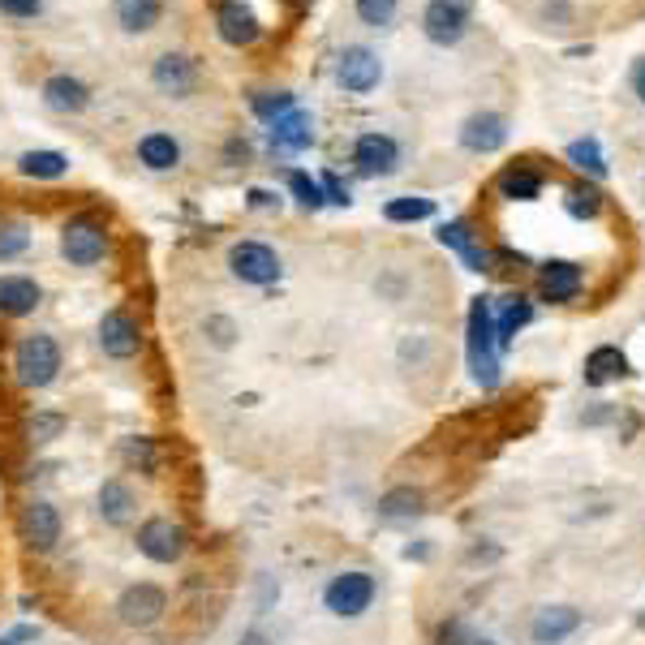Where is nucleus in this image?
Segmentation results:
<instances>
[{
    "label": "nucleus",
    "mask_w": 645,
    "mask_h": 645,
    "mask_svg": "<svg viewBox=\"0 0 645 645\" xmlns=\"http://www.w3.org/2000/svg\"><path fill=\"white\" fill-rule=\"evenodd\" d=\"M469 31V4L465 0H430L422 9V35L439 48L461 44Z\"/></svg>",
    "instance_id": "obj_12"
},
{
    "label": "nucleus",
    "mask_w": 645,
    "mask_h": 645,
    "mask_svg": "<svg viewBox=\"0 0 645 645\" xmlns=\"http://www.w3.org/2000/svg\"><path fill=\"white\" fill-rule=\"evenodd\" d=\"M203 332L212 336L215 349H232V341H237V323H232L228 314H212V319L203 323Z\"/></svg>",
    "instance_id": "obj_39"
},
{
    "label": "nucleus",
    "mask_w": 645,
    "mask_h": 645,
    "mask_svg": "<svg viewBox=\"0 0 645 645\" xmlns=\"http://www.w3.org/2000/svg\"><path fill=\"white\" fill-rule=\"evenodd\" d=\"M576 629H581V616H576L573 607H542L529 633H534L538 645H560L564 637H573Z\"/></svg>",
    "instance_id": "obj_23"
},
{
    "label": "nucleus",
    "mask_w": 645,
    "mask_h": 645,
    "mask_svg": "<svg viewBox=\"0 0 645 645\" xmlns=\"http://www.w3.org/2000/svg\"><path fill=\"white\" fill-rule=\"evenodd\" d=\"M383 215L392 219V224H418V219H430L434 215V203L430 199H418V194H405V199H392Z\"/></svg>",
    "instance_id": "obj_33"
},
{
    "label": "nucleus",
    "mask_w": 645,
    "mask_h": 645,
    "mask_svg": "<svg viewBox=\"0 0 645 645\" xmlns=\"http://www.w3.org/2000/svg\"><path fill=\"white\" fill-rule=\"evenodd\" d=\"M354 164H358L361 177H387V172L401 168V146H396L392 134L370 130V134H361L354 143Z\"/></svg>",
    "instance_id": "obj_15"
},
{
    "label": "nucleus",
    "mask_w": 645,
    "mask_h": 645,
    "mask_svg": "<svg viewBox=\"0 0 645 645\" xmlns=\"http://www.w3.org/2000/svg\"><path fill=\"white\" fill-rule=\"evenodd\" d=\"M246 207H250V212H276V207H280V194L254 186V190H246Z\"/></svg>",
    "instance_id": "obj_43"
},
{
    "label": "nucleus",
    "mask_w": 645,
    "mask_h": 645,
    "mask_svg": "<svg viewBox=\"0 0 645 645\" xmlns=\"http://www.w3.org/2000/svg\"><path fill=\"white\" fill-rule=\"evenodd\" d=\"M108 246H112V237H108V224L99 215L77 212L61 224V259L70 267H95V263H104Z\"/></svg>",
    "instance_id": "obj_3"
},
{
    "label": "nucleus",
    "mask_w": 645,
    "mask_h": 645,
    "mask_svg": "<svg viewBox=\"0 0 645 645\" xmlns=\"http://www.w3.org/2000/svg\"><path fill=\"white\" fill-rule=\"evenodd\" d=\"M95 507H99V516L108 525L121 529V525H130L139 516V495H134V487L126 478H104L99 482V495H95Z\"/></svg>",
    "instance_id": "obj_19"
},
{
    "label": "nucleus",
    "mask_w": 645,
    "mask_h": 645,
    "mask_svg": "<svg viewBox=\"0 0 645 645\" xmlns=\"http://www.w3.org/2000/svg\"><path fill=\"white\" fill-rule=\"evenodd\" d=\"M267 139H272L276 155H301V151L314 146V117L301 112V108H292L280 121H272V134Z\"/></svg>",
    "instance_id": "obj_16"
},
{
    "label": "nucleus",
    "mask_w": 645,
    "mask_h": 645,
    "mask_svg": "<svg viewBox=\"0 0 645 645\" xmlns=\"http://www.w3.org/2000/svg\"><path fill=\"white\" fill-rule=\"evenodd\" d=\"M576 288H581V267L576 263H547L542 267V297L547 301H573Z\"/></svg>",
    "instance_id": "obj_25"
},
{
    "label": "nucleus",
    "mask_w": 645,
    "mask_h": 645,
    "mask_svg": "<svg viewBox=\"0 0 645 645\" xmlns=\"http://www.w3.org/2000/svg\"><path fill=\"white\" fill-rule=\"evenodd\" d=\"M13 168L26 181H61L70 172V155L65 151H52V146H35V151H22Z\"/></svg>",
    "instance_id": "obj_22"
},
{
    "label": "nucleus",
    "mask_w": 645,
    "mask_h": 645,
    "mask_svg": "<svg viewBox=\"0 0 645 645\" xmlns=\"http://www.w3.org/2000/svg\"><path fill=\"white\" fill-rule=\"evenodd\" d=\"M250 108H254V117L259 121H280L285 112H292L297 108V99L288 95V91H259V95H250Z\"/></svg>",
    "instance_id": "obj_31"
},
{
    "label": "nucleus",
    "mask_w": 645,
    "mask_h": 645,
    "mask_svg": "<svg viewBox=\"0 0 645 645\" xmlns=\"http://www.w3.org/2000/svg\"><path fill=\"white\" fill-rule=\"evenodd\" d=\"M629 370V358L620 354V349H611V345H602V349H594L589 361H585V383H594V387H602V383H611V379H620Z\"/></svg>",
    "instance_id": "obj_28"
},
{
    "label": "nucleus",
    "mask_w": 645,
    "mask_h": 645,
    "mask_svg": "<svg viewBox=\"0 0 645 645\" xmlns=\"http://www.w3.org/2000/svg\"><path fill=\"white\" fill-rule=\"evenodd\" d=\"M134 155H139V164H143L146 172H172V168H181V139L177 134H168V130H146L139 146H134Z\"/></svg>",
    "instance_id": "obj_18"
},
{
    "label": "nucleus",
    "mask_w": 645,
    "mask_h": 645,
    "mask_svg": "<svg viewBox=\"0 0 645 645\" xmlns=\"http://www.w3.org/2000/svg\"><path fill=\"white\" fill-rule=\"evenodd\" d=\"M112 611H117V620L126 629H155L168 616V589L155 585V581H134V585L121 589Z\"/></svg>",
    "instance_id": "obj_7"
},
{
    "label": "nucleus",
    "mask_w": 645,
    "mask_h": 645,
    "mask_svg": "<svg viewBox=\"0 0 645 645\" xmlns=\"http://www.w3.org/2000/svg\"><path fill=\"white\" fill-rule=\"evenodd\" d=\"M44 306V288L35 276H0V319H26Z\"/></svg>",
    "instance_id": "obj_17"
},
{
    "label": "nucleus",
    "mask_w": 645,
    "mask_h": 645,
    "mask_svg": "<svg viewBox=\"0 0 645 645\" xmlns=\"http://www.w3.org/2000/svg\"><path fill=\"white\" fill-rule=\"evenodd\" d=\"M482 645H495V642H482Z\"/></svg>",
    "instance_id": "obj_46"
},
{
    "label": "nucleus",
    "mask_w": 645,
    "mask_h": 645,
    "mask_svg": "<svg viewBox=\"0 0 645 645\" xmlns=\"http://www.w3.org/2000/svg\"><path fill=\"white\" fill-rule=\"evenodd\" d=\"M134 547H139L143 560L168 569V564H181L186 560L190 529L181 521H172V516H146L143 525H139V534H134Z\"/></svg>",
    "instance_id": "obj_4"
},
{
    "label": "nucleus",
    "mask_w": 645,
    "mask_h": 645,
    "mask_svg": "<svg viewBox=\"0 0 645 645\" xmlns=\"http://www.w3.org/2000/svg\"><path fill=\"white\" fill-rule=\"evenodd\" d=\"M65 414L61 409H35V414H26V439L35 443V447H44V443H57L61 434H65Z\"/></svg>",
    "instance_id": "obj_29"
},
{
    "label": "nucleus",
    "mask_w": 645,
    "mask_h": 645,
    "mask_svg": "<svg viewBox=\"0 0 645 645\" xmlns=\"http://www.w3.org/2000/svg\"><path fill=\"white\" fill-rule=\"evenodd\" d=\"M374 594H379V581L370 573H341L327 581V589H323V607L336 616V620H358L370 611V602H374Z\"/></svg>",
    "instance_id": "obj_6"
},
{
    "label": "nucleus",
    "mask_w": 645,
    "mask_h": 645,
    "mask_svg": "<svg viewBox=\"0 0 645 645\" xmlns=\"http://www.w3.org/2000/svg\"><path fill=\"white\" fill-rule=\"evenodd\" d=\"M39 99H44V108L57 112V117H77V112L91 108V86H86L77 73H52V77H44Z\"/></svg>",
    "instance_id": "obj_14"
},
{
    "label": "nucleus",
    "mask_w": 645,
    "mask_h": 645,
    "mask_svg": "<svg viewBox=\"0 0 645 645\" xmlns=\"http://www.w3.org/2000/svg\"><path fill=\"white\" fill-rule=\"evenodd\" d=\"M228 272H232L241 285L267 288L280 280L285 263H280V254H276L267 241H232V246H228Z\"/></svg>",
    "instance_id": "obj_5"
},
{
    "label": "nucleus",
    "mask_w": 645,
    "mask_h": 645,
    "mask_svg": "<svg viewBox=\"0 0 645 645\" xmlns=\"http://www.w3.org/2000/svg\"><path fill=\"white\" fill-rule=\"evenodd\" d=\"M215 35L232 48H250L263 35V22L246 0H219L215 4Z\"/></svg>",
    "instance_id": "obj_13"
},
{
    "label": "nucleus",
    "mask_w": 645,
    "mask_h": 645,
    "mask_svg": "<svg viewBox=\"0 0 645 645\" xmlns=\"http://www.w3.org/2000/svg\"><path fill=\"white\" fill-rule=\"evenodd\" d=\"M569 212H573L576 219H594V215L602 212V194H598L594 186L576 181L573 190H569Z\"/></svg>",
    "instance_id": "obj_38"
},
{
    "label": "nucleus",
    "mask_w": 645,
    "mask_h": 645,
    "mask_svg": "<svg viewBox=\"0 0 645 645\" xmlns=\"http://www.w3.org/2000/svg\"><path fill=\"white\" fill-rule=\"evenodd\" d=\"M336 82L349 91V95H370L379 82H383V61L374 48L366 44H349L341 57H336Z\"/></svg>",
    "instance_id": "obj_10"
},
{
    "label": "nucleus",
    "mask_w": 645,
    "mask_h": 645,
    "mask_svg": "<svg viewBox=\"0 0 645 645\" xmlns=\"http://www.w3.org/2000/svg\"><path fill=\"white\" fill-rule=\"evenodd\" d=\"M319 186H323V199H327V203H336V207H349V203H354L349 181H341L336 172H323V177H319Z\"/></svg>",
    "instance_id": "obj_41"
},
{
    "label": "nucleus",
    "mask_w": 645,
    "mask_h": 645,
    "mask_svg": "<svg viewBox=\"0 0 645 645\" xmlns=\"http://www.w3.org/2000/svg\"><path fill=\"white\" fill-rule=\"evenodd\" d=\"M534 319V306L525 301V297H512L507 306H503V314L495 319V341H500V349H507L512 345V336L525 327Z\"/></svg>",
    "instance_id": "obj_30"
},
{
    "label": "nucleus",
    "mask_w": 645,
    "mask_h": 645,
    "mask_svg": "<svg viewBox=\"0 0 645 645\" xmlns=\"http://www.w3.org/2000/svg\"><path fill=\"white\" fill-rule=\"evenodd\" d=\"M507 143V121L500 112H474L465 126H461V146L465 151H478V155H491Z\"/></svg>",
    "instance_id": "obj_20"
},
{
    "label": "nucleus",
    "mask_w": 645,
    "mask_h": 645,
    "mask_svg": "<svg viewBox=\"0 0 645 645\" xmlns=\"http://www.w3.org/2000/svg\"><path fill=\"white\" fill-rule=\"evenodd\" d=\"M61 366H65V358H61V345H57L52 332H31V336H22L13 345V379L26 392L52 387L57 374H61Z\"/></svg>",
    "instance_id": "obj_1"
},
{
    "label": "nucleus",
    "mask_w": 645,
    "mask_h": 645,
    "mask_svg": "<svg viewBox=\"0 0 645 645\" xmlns=\"http://www.w3.org/2000/svg\"><path fill=\"white\" fill-rule=\"evenodd\" d=\"M39 637H44L39 624H13V629L0 633V645H35Z\"/></svg>",
    "instance_id": "obj_42"
},
{
    "label": "nucleus",
    "mask_w": 645,
    "mask_h": 645,
    "mask_svg": "<svg viewBox=\"0 0 645 645\" xmlns=\"http://www.w3.org/2000/svg\"><path fill=\"white\" fill-rule=\"evenodd\" d=\"M31 250V228L17 224V219H4L0 224V263H13Z\"/></svg>",
    "instance_id": "obj_34"
},
{
    "label": "nucleus",
    "mask_w": 645,
    "mask_h": 645,
    "mask_svg": "<svg viewBox=\"0 0 645 645\" xmlns=\"http://www.w3.org/2000/svg\"><path fill=\"white\" fill-rule=\"evenodd\" d=\"M422 503H427V495H422L418 487H396V491H387V495L379 500V512H383V516H418Z\"/></svg>",
    "instance_id": "obj_32"
},
{
    "label": "nucleus",
    "mask_w": 645,
    "mask_h": 645,
    "mask_svg": "<svg viewBox=\"0 0 645 645\" xmlns=\"http://www.w3.org/2000/svg\"><path fill=\"white\" fill-rule=\"evenodd\" d=\"M61 534H65V521H61V507L48 500H31L22 503L17 512V538L35 551V556H48L61 547Z\"/></svg>",
    "instance_id": "obj_8"
},
{
    "label": "nucleus",
    "mask_w": 645,
    "mask_h": 645,
    "mask_svg": "<svg viewBox=\"0 0 645 645\" xmlns=\"http://www.w3.org/2000/svg\"><path fill=\"white\" fill-rule=\"evenodd\" d=\"M44 13V0H0V17L9 22H35Z\"/></svg>",
    "instance_id": "obj_40"
},
{
    "label": "nucleus",
    "mask_w": 645,
    "mask_h": 645,
    "mask_svg": "<svg viewBox=\"0 0 645 645\" xmlns=\"http://www.w3.org/2000/svg\"><path fill=\"white\" fill-rule=\"evenodd\" d=\"M117 456H121L126 469H139V474H155L159 469V447L146 434H126L121 447H117Z\"/></svg>",
    "instance_id": "obj_27"
},
{
    "label": "nucleus",
    "mask_w": 645,
    "mask_h": 645,
    "mask_svg": "<svg viewBox=\"0 0 645 645\" xmlns=\"http://www.w3.org/2000/svg\"><path fill=\"white\" fill-rule=\"evenodd\" d=\"M99 349H104V358L112 361L139 358L143 354V323H139V314H130L126 306L104 310V319H99Z\"/></svg>",
    "instance_id": "obj_9"
},
{
    "label": "nucleus",
    "mask_w": 645,
    "mask_h": 645,
    "mask_svg": "<svg viewBox=\"0 0 645 645\" xmlns=\"http://www.w3.org/2000/svg\"><path fill=\"white\" fill-rule=\"evenodd\" d=\"M112 9H117V22H121L126 35H146L164 17V4L159 0H117Z\"/></svg>",
    "instance_id": "obj_24"
},
{
    "label": "nucleus",
    "mask_w": 645,
    "mask_h": 645,
    "mask_svg": "<svg viewBox=\"0 0 645 645\" xmlns=\"http://www.w3.org/2000/svg\"><path fill=\"white\" fill-rule=\"evenodd\" d=\"M354 9H358L361 26H370V31H383V26H392V22H396V9H401V0H354Z\"/></svg>",
    "instance_id": "obj_36"
},
{
    "label": "nucleus",
    "mask_w": 645,
    "mask_h": 645,
    "mask_svg": "<svg viewBox=\"0 0 645 645\" xmlns=\"http://www.w3.org/2000/svg\"><path fill=\"white\" fill-rule=\"evenodd\" d=\"M237 645H276V642H272L263 629H246V633L237 637Z\"/></svg>",
    "instance_id": "obj_44"
},
{
    "label": "nucleus",
    "mask_w": 645,
    "mask_h": 645,
    "mask_svg": "<svg viewBox=\"0 0 645 645\" xmlns=\"http://www.w3.org/2000/svg\"><path fill=\"white\" fill-rule=\"evenodd\" d=\"M469 370L482 387L500 383V341H495L491 297H474V306H469Z\"/></svg>",
    "instance_id": "obj_2"
},
{
    "label": "nucleus",
    "mask_w": 645,
    "mask_h": 645,
    "mask_svg": "<svg viewBox=\"0 0 645 645\" xmlns=\"http://www.w3.org/2000/svg\"><path fill=\"white\" fill-rule=\"evenodd\" d=\"M151 86L168 99H190L199 91V61L190 52H164L151 65Z\"/></svg>",
    "instance_id": "obj_11"
},
{
    "label": "nucleus",
    "mask_w": 645,
    "mask_h": 645,
    "mask_svg": "<svg viewBox=\"0 0 645 645\" xmlns=\"http://www.w3.org/2000/svg\"><path fill=\"white\" fill-rule=\"evenodd\" d=\"M569 159H573L581 172H589V177H602V172H607V159H602L598 139H581V143H573L569 146Z\"/></svg>",
    "instance_id": "obj_37"
},
{
    "label": "nucleus",
    "mask_w": 645,
    "mask_h": 645,
    "mask_svg": "<svg viewBox=\"0 0 645 645\" xmlns=\"http://www.w3.org/2000/svg\"><path fill=\"white\" fill-rule=\"evenodd\" d=\"M633 91H637V99L645 104V57L633 65Z\"/></svg>",
    "instance_id": "obj_45"
},
{
    "label": "nucleus",
    "mask_w": 645,
    "mask_h": 645,
    "mask_svg": "<svg viewBox=\"0 0 645 645\" xmlns=\"http://www.w3.org/2000/svg\"><path fill=\"white\" fill-rule=\"evenodd\" d=\"M500 194L503 199H512V203H534V199L542 194V177H538L534 168H525V164L503 168L500 172Z\"/></svg>",
    "instance_id": "obj_26"
},
{
    "label": "nucleus",
    "mask_w": 645,
    "mask_h": 645,
    "mask_svg": "<svg viewBox=\"0 0 645 645\" xmlns=\"http://www.w3.org/2000/svg\"><path fill=\"white\" fill-rule=\"evenodd\" d=\"M285 181H288V194H292V199H297L306 212H319V207L327 203V199H323V186H319L310 172H297V168H292Z\"/></svg>",
    "instance_id": "obj_35"
},
{
    "label": "nucleus",
    "mask_w": 645,
    "mask_h": 645,
    "mask_svg": "<svg viewBox=\"0 0 645 645\" xmlns=\"http://www.w3.org/2000/svg\"><path fill=\"white\" fill-rule=\"evenodd\" d=\"M439 241H443L447 250H456V254L465 259L469 272H491V254L478 246L469 219H447V224H439Z\"/></svg>",
    "instance_id": "obj_21"
}]
</instances>
